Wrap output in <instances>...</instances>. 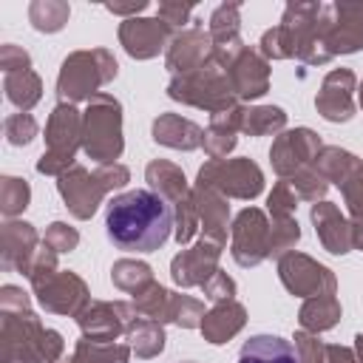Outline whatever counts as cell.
Masks as SVG:
<instances>
[{"label":"cell","mask_w":363,"mask_h":363,"mask_svg":"<svg viewBox=\"0 0 363 363\" xmlns=\"http://www.w3.org/2000/svg\"><path fill=\"white\" fill-rule=\"evenodd\" d=\"M354 91H357V79L349 68L329 71L315 96L318 113L326 122H349L354 116Z\"/></svg>","instance_id":"cell-18"},{"label":"cell","mask_w":363,"mask_h":363,"mask_svg":"<svg viewBox=\"0 0 363 363\" xmlns=\"http://www.w3.org/2000/svg\"><path fill=\"white\" fill-rule=\"evenodd\" d=\"M182 363H196V360H182Z\"/></svg>","instance_id":"cell-59"},{"label":"cell","mask_w":363,"mask_h":363,"mask_svg":"<svg viewBox=\"0 0 363 363\" xmlns=\"http://www.w3.org/2000/svg\"><path fill=\"white\" fill-rule=\"evenodd\" d=\"M150 133H153L156 145H164V147H173V150H184V153L204 145V130L193 119H187L182 113H159L153 119Z\"/></svg>","instance_id":"cell-24"},{"label":"cell","mask_w":363,"mask_h":363,"mask_svg":"<svg viewBox=\"0 0 363 363\" xmlns=\"http://www.w3.org/2000/svg\"><path fill=\"white\" fill-rule=\"evenodd\" d=\"M31 289L40 301V306L51 315H65V318H77L88 303H91V292L88 284L71 272V269H54L37 281H31Z\"/></svg>","instance_id":"cell-11"},{"label":"cell","mask_w":363,"mask_h":363,"mask_svg":"<svg viewBox=\"0 0 363 363\" xmlns=\"http://www.w3.org/2000/svg\"><path fill=\"white\" fill-rule=\"evenodd\" d=\"M343 193V204L349 210V216H363V162L349 173V179L340 184Z\"/></svg>","instance_id":"cell-48"},{"label":"cell","mask_w":363,"mask_h":363,"mask_svg":"<svg viewBox=\"0 0 363 363\" xmlns=\"http://www.w3.org/2000/svg\"><path fill=\"white\" fill-rule=\"evenodd\" d=\"M224 244H216L210 238H199L193 247L182 250L170 261V278L176 286L190 289V286H204L216 272H218V258H221Z\"/></svg>","instance_id":"cell-15"},{"label":"cell","mask_w":363,"mask_h":363,"mask_svg":"<svg viewBox=\"0 0 363 363\" xmlns=\"http://www.w3.org/2000/svg\"><path fill=\"white\" fill-rule=\"evenodd\" d=\"M136 318L139 312L128 301H91L77 315V326L88 340H119L128 335Z\"/></svg>","instance_id":"cell-13"},{"label":"cell","mask_w":363,"mask_h":363,"mask_svg":"<svg viewBox=\"0 0 363 363\" xmlns=\"http://www.w3.org/2000/svg\"><path fill=\"white\" fill-rule=\"evenodd\" d=\"M82 147V111L71 102H57L45 122V150L37 159V173L43 176H62L77 162V150Z\"/></svg>","instance_id":"cell-6"},{"label":"cell","mask_w":363,"mask_h":363,"mask_svg":"<svg viewBox=\"0 0 363 363\" xmlns=\"http://www.w3.org/2000/svg\"><path fill=\"white\" fill-rule=\"evenodd\" d=\"M301 241V227L295 218H281L272 221V238H269V258H284L286 252L295 250V244Z\"/></svg>","instance_id":"cell-43"},{"label":"cell","mask_w":363,"mask_h":363,"mask_svg":"<svg viewBox=\"0 0 363 363\" xmlns=\"http://www.w3.org/2000/svg\"><path fill=\"white\" fill-rule=\"evenodd\" d=\"M20 309H31V298L14 284L0 286V312H20Z\"/></svg>","instance_id":"cell-52"},{"label":"cell","mask_w":363,"mask_h":363,"mask_svg":"<svg viewBox=\"0 0 363 363\" xmlns=\"http://www.w3.org/2000/svg\"><path fill=\"white\" fill-rule=\"evenodd\" d=\"M111 281H113L116 289H122V292H128V295H136V292H142L145 286L153 284V269H150V264H145V261L119 258V261H113V267H111Z\"/></svg>","instance_id":"cell-35"},{"label":"cell","mask_w":363,"mask_h":363,"mask_svg":"<svg viewBox=\"0 0 363 363\" xmlns=\"http://www.w3.org/2000/svg\"><path fill=\"white\" fill-rule=\"evenodd\" d=\"M278 278L284 289L295 298H318V295H335L337 278L329 267L318 264L315 258L303 252H286L278 258Z\"/></svg>","instance_id":"cell-12"},{"label":"cell","mask_w":363,"mask_h":363,"mask_svg":"<svg viewBox=\"0 0 363 363\" xmlns=\"http://www.w3.org/2000/svg\"><path fill=\"white\" fill-rule=\"evenodd\" d=\"M119 74L116 57L108 48H85V51H71L62 65H60V77H57V99L60 102H88L96 94H102L99 88L113 82Z\"/></svg>","instance_id":"cell-3"},{"label":"cell","mask_w":363,"mask_h":363,"mask_svg":"<svg viewBox=\"0 0 363 363\" xmlns=\"http://www.w3.org/2000/svg\"><path fill=\"white\" fill-rule=\"evenodd\" d=\"M68 17H71V9H68V3H62V0H34V3L28 6V20H31V26H34L37 31H43V34L60 31V28L68 23Z\"/></svg>","instance_id":"cell-37"},{"label":"cell","mask_w":363,"mask_h":363,"mask_svg":"<svg viewBox=\"0 0 363 363\" xmlns=\"http://www.w3.org/2000/svg\"><path fill=\"white\" fill-rule=\"evenodd\" d=\"M0 68L3 74H14V71H28L31 68V57L26 48L14 45V43H3L0 45Z\"/></svg>","instance_id":"cell-50"},{"label":"cell","mask_w":363,"mask_h":363,"mask_svg":"<svg viewBox=\"0 0 363 363\" xmlns=\"http://www.w3.org/2000/svg\"><path fill=\"white\" fill-rule=\"evenodd\" d=\"M298 201H301V196L295 193V187L289 184V179H278L275 187H272L269 196H267V213L272 216V221L295 218Z\"/></svg>","instance_id":"cell-40"},{"label":"cell","mask_w":363,"mask_h":363,"mask_svg":"<svg viewBox=\"0 0 363 363\" xmlns=\"http://www.w3.org/2000/svg\"><path fill=\"white\" fill-rule=\"evenodd\" d=\"M43 335L31 309L0 312V363H43Z\"/></svg>","instance_id":"cell-8"},{"label":"cell","mask_w":363,"mask_h":363,"mask_svg":"<svg viewBox=\"0 0 363 363\" xmlns=\"http://www.w3.org/2000/svg\"><path fill=\"white\" fill-rule=\"evenodd\" d=\"M3 133L11 147H26L37 136V119L31 113H11L3 122Z\"/></svg>","instance_id":"cell-45"},{"label":"cell","mask_w":363,"mask_h":363,"mask_svg":"<svg viewBox=\"0 0 363 363\" xmlns=\"http://www.w3.org/2000/svg\"><path fill=\"white\" fill-rule=\"evenodd\" d=\"M167 96L176 99V102H182V105L201 108V111H207L210 116L241 105L238 96H235V91H233V82H230L227 71H224L216 60L207 62V65H201L199 71L170 77V82H167Z\"/></svg>","instance_id":"cell-5"},{"label":"cell","mask_w":363,"mask_h":363,"mask_svg":"<svg viewBox=\"0 0 363 363\" xmlns=\"http://www.w3.org/2000/svg\"><path fill=\"white\" fill-rule=\"evenodd\" d=\"M323 150L320 136L312 128H292V130H281L269 147V162L272 170L278 173V179H289L298 170L315 164L318 153Z\"/></svg>","instance_id":"cell-14"},{"label":"cell","mask_w":363,"mask_h":363,"mask_svg":"<svg viewBox=\"0 0 363 363\" xmlns=\"http://www.w3.org/2000/svg\"><path fill=\"white\" fill-rule=\"evenodd\" d=\"M238 363H298V352L292 340L278 335H252L241 346Z\"/></svg>","instance_id":"cell-28"},{"label":"cell","mask_w":363,"mask_h":363,"mask_svg":"<svg viewBox=\"0 0 363 363\" xmlns=\"http://www.w3.org/2000/svg\"><path fill=\"white\" fill-rule=\"evenodd\" d=\"M204 298L213 301V303H224V301H235V281L227 275V272H216L204 286H201Z\"/></svg>","instance_id":"cell-49"},{"label":"cell","mask_w":363,"mask_h":363,"mask_svg":"<svg viewBox=\"0 0 363 363\" xmlns=\"http://www.w3.org/2000/svg\"><path fill=\"white\" fill-rule=\"evenodd\" d=\"M74 354L82 360V363H128L133 349L130 343H122V340H77V349Z\"/></svg>","instance_id":"cell-36"},{"label":"cell","mask_w":363,"mask_h":363,"mask_svg":"<svg viewBox=\"0 0 363 363\" xmlns=\"http://www.w3.org/2000/svg\"><path fill=\"white\" fill-rule=\"evenodd\" d=\"M326 363H360V357L354 349L332 343V346H326Z\"/></svg>","instance_id":"cell-53"},{"label":"cell","mask_w":363,"mask_h":363,"mask_svg":"<svg viewBox=\"0 0 363 363\" xmlns=\"http://www.w3.org/2000/svg\"><path fill=\"white\" fill-rule=\"evenodd\" d=\"M43 244L51 247L57 255L60 252H71L79 244V233L71 224H65V221H51L48 230H45V235H43Z\"/></svg>","instance_id":"cell-46"},{"label":"cell","mask_w":363,"mask_h":363,"mask_svg":"<svg viewBox=\"0 0 363 363\" xmlns=\"http://www.w3.org/2000/svg\"><path fill=\"white\" fill-rule=\"evenodd\" d=\"M204 303L199 298H190V295H179L173 298V315H170V323L182 326V329H199L201 320H204Z\"/></svg>","instance_id":"cell-44"},{"label":"cell","mask_w":363,"mask_h":363,"mask_svg":"<svg viewBox=\"0 0 363 363\" xmlns=\"http://www.w3.org/2000/svg\"><path fill=\"white\" fill-rule=\"evenodd\" d=\"M128 343H130V349H133V354L139 357V360H150V357H156V354H162L164 352V326L159 323V320H147V318H136L133 320V326L128 329Z\"/></svg>","instance_id":"cell-31"},{"label":"cell","mask_w":363,"mask_h":363,"mask_svg":"<svg viewBox=\"0 0 363 363\" xmlns=\"http://www.w3.org/2000/svg\"><path fill=\"white\" fill-rule=\"evenodd\" d=\"M241 119H244V105H235L230 111L210 116V128L204 130V145H201L210 159H227V153L238 142Z\"/></svg>","instance_id":"cell-26"},{"label":"cell","mask_w":363,"mask_h":363,"mask_svg":"<svg viewBox=\"0 0 363 363\" xmlns=\"http://www.w3.org/2000/svg\"><path fill=\"white\" fill-rule=\"evenodd\" d=\"M320 43L329 60L363 51V3H323Z\"/></svg>","instance_id":"cell-9"},{"label":"cell","mask_w":363,"mask_h":363,"mask_svg":"<svg viewBox=\"0 0 363 363\" xmlns=\"http://www.w3.org/2000/svg\"><path fill=\"white\" fill-rule=\"evenodd\" d=\"M31 201V187L26 179H17V176H3L0 179V213L6 218H14L20 216Z\"/></svg>","instance_id":"cell-38"},{"label":"cell","mask_w":363,"mask_h":363,"mask_svg":"<svg viewBox=\"0 0 363 363\" xmlns=\"http://www.w3.org/2000/svg\"><path fill=\"white\" fill-rule=\"evenodd\" d=\"M130 182V170L125 164H102L96 167L94 173L82 164H74L71 170H65L60 179H57V190L68 207V213L79 221H88L96 207L102 204V199L111 193V190H119Z\"/></svg>","instance_id":"cell-2"},{"label":"cell","mask_w":363,"mask_h":363,"mask_svg":"<svg viewBox=\"0 0 363 363\" xmlns=\"http://www.w3.org/2000/svg\"><path fill=\"white\" fill-rule=\"evenodd\" d=\"M292 340H295L292 346L298 352V363H326V343L318 340V335L298 329Z\"/></svg>","instance_id":"cell-47"},{"label":"cell","mask_w":363,"mask_h":363,"mask_svg":"<svg viewBox=\"0 0 363 363\" xmlns=\"http://www.w3.org/2000/svg\"><path fill=\"white\" fill-rule=\"evenodd\" d=\"M105 9H108L111 14H122L125 20H130V17H136L139 11L147 9V0H133V3H105Z\"/></svg>","instance_id":"cell-54"},{"label":"cell","mask_w":363,"mask_h":363,"mask_svg":"<svg viewBox=\"0 0 363 363\" xmlns=\"http://www.w3.org/2000/svg\"><path fill=\"white\" fill-rule=\"evenodd\" d=\"M357 164H360V159H357L354 153L337 147V145H323V150H320L318 159H315V170H318L329 184H337V187L349 179V173H352Z\"/></svg>","instance_id":"cell-32"},{"label":"cell","mask_w":363,"mask_h":363,"mask_svg":"<svg viewBox=\"0 0 363 363\" xmlns=\"http://www.w3.org/2000/svg\"><path fill=\"white\" fill-rule=\"evenodd\" d=\"M40 244L43 241H40L34 224L17 221V218H6V224L0 227V264H3V269L28 275Z\"/></svg>","instance_id":"cell-19"},{"label":"cell","mask_w":363,"mask_h":363,"mask_svg":"<svg viewBox=\"0 0 363 363\" xmlns=\"http://www.w3.org/2000/svg\"><path fill=\"white\" fill-rule=\"evenodd\" d=\"M108 241L122 252H153L173 233V204L153 190H128L105 204Z\"/></svg>","instance_id":"cell-1"},{"label":"cell","mask_w":363,"mask_h":363,"mask_svg":"<svg viewBox=\"0 0 363 363\" xmlns=\"http://www.w3.org/2000/svg\"><path fill=\"white\" fill-rule=\"evenodd\" d=\"M173 28L159 17H130L119 23V43L133 60H153L159 51H167Z\"/></svg>","instance_id":"cell-16"},{"label":"cell","mask_w":363,"mask_h":363,"mask_svg":"<svg viewBox=\"0 0 363 363\" xmlns=\"http://www.w3.org/2000/svg\"><path fill=\"white\" fill-rule=\"evenodd\" d=\"M272 224L264 210L244 207L230 224V255L238 267H258L269 258Z\"/></svg>","instance_id":"cell-10"},{"label":"cell","mask_w":363,"mask_h":363,"mask_svg":"<svg viewBox=\"0 0 363 363\" xmlns=\"http://www.w3.org/2000/svg\"><path fill=\"white\" fill-rule=\"evenodd\" d=\"M289 184L295 187V193L301 196V201H312V204L323 201V196L329 190V182L315 170V164H309V167L298 170L295 176H289Z\"/></svg>","instance_id":"cell-42"},{"label":"cell","mask_w":363,"mask_h":363,"mask_svg":"<svg viewBox=\"0 0 363 363\" xmlns=\"http://www.w3.org/2000/svg\"><path fill=\"white\" fill-rule=\"evenodd\" d=\"M3 91H6V99L20 113H28L43 99V79L31 68L28 71H14V74H6L3 77Z\"/></svg>","instance_id":"cell-30"},{"label":"cell","mask_w":363,"mask_h":363,"mask_svg":"<svg viewBox=\"0 0 363 363\" xmlns=\"http://www.w3.org/2000/svg\"><path fill=\"white\" fill-rule=\"evenodd\" d=\"M193 14V3H159L156 9V17L162 23H167L173 31H182V26L190 20Z\"/></svg>","instance_id":"cell-51"},{"label":"cell","mask_w":363,"mask_h":363,"mask_svg":"<svg viewBox=\"0 0 363 363\" xmlns=\"http://www.w3.org/2000/svg\"><path fill=\"white\" fill-rule=\"evenodd\" d=\"M354 352H357V357H360V363H363V332L354 337Z\"/></svg>","instance_id":"cell-56"},{"label":"cell","mask_w":363,"mask_h":363,"mask_svg":"<svg viewBox=\"0 0 363 363\" xmlns=\"http://www.w3.org/2000/svg\"><path fill=\"white\" fill-rule=\"evenodd\" d=\"M199 184H207L218 190L227 199H244L252 201L255 196L264 193V173L250 156H235V159H210L199 170Z\"/></svg>","instance_id":"cell-7"},{"label":"cell","mask_w":363,"mask_h":363,"mask_svg":"<svg viewBox=\"0 0 363 363\" xmlns=\"http://www.w3.org/2000/svg\"><path fill=\"white\" fill-rule=\"evenodd\" d=\"M258 54H261L267 62H269V60H289V57H295V43H292L289 31L278 23V26H272L269 31L261 34Z\"/></svg>","instance_id":"cell-41"},{"label":"cell","mask_w":363,"mask_h":363,"mask_svg":"<svg viewBox=\"0 0 363 363\" xmlns=\"http://www.w3.org/2000/svg\"><path fill=\"white\" fill-rule=\"evenodd\" d=\"M286 128V113L278 105H255V108H244V119H241V133L247 136H278Z\"/></svg>","instance_id":"cell-33"},{"label":"cell","mask_w":363,"mask_h":363,"mask_svg":"<svg viewBox=\"0 0 363 363\" xmlns=\"http://www.w3.org/2000/svg\"><path fill=\"white\" fill-rule=\"evenodd\" d=\"M82 150L102 167L116 164L125 150L122 139V102L111 94H96L82 111Z\"/></svg>","instance_id":"cell-4"},{"label":"cell","mask_w":363,"mask_h":363,"mask_svg":"<svg viewBox=\"0 0 363 363\" xmlns=\"http://www.w3.org/2000/svg\"><path fill=\"white\" fill-rule=\"evenodd\" d=\"M241 3H221L210 14V40H213V60L227 71L230 62L241 54L244 40H241Z\"/></svg>","instance_id":"cell-20"},{"label":"cell","mask_w":363,"mask_h":363,"mask_svg":"<svg viewBox=\"0 0 363 363\" xmlns=\"http://www.w3.org/2000/svg\"><path fill=\"white\" fill-rule=\"evenodd\" d=\"M173 298H176V292H170V289H164L162 284L153 281L150 286H145L142 292L133 295V306H136V312H139L142 318H147V320L170 323V315H173Z\"/></svg>","instance_id":"cell-34"},{"label":"cell","mask_w":363,"mask_h":363,"mask_svg":"<svg viewBox=\"0 0 363 363\" xmlns=\"http://www.w3.org/2000/svg\"><path fill=\"white\" fill-rule=\"evenodd\" d=\"M145 182L150 184V190L156 196H162L164 201L176 204L182 201L187 193H190V184H187V176L179 164L167 162V159H153L147 167H145Z\"/></svg>","instance_id":"cell-27"},{"label":"cell","mask_w":363,"mask_h":363,"mask_svg":"<svg viewBox=\"0 0 363 363\" xmlns=\"http://www.w3.org/2000/svg\"><path fill=\"white\" fill-rule=\"evenodd\" d=\"M227 77L233 82V91H235L238 102L261 99L269 91V62L250 45H244L241 54L230 62Z\"/></svg>","instance_id":"cell-21"},{"label":"cell","mask_w":363,"mask_h":363,"mask_svg":"<svg viewBox=\"0 0 363 363\" xmlns=\"http://www.w3.org/2000/svg\"><path fill=\"white\" fill-rule=\"evenodd\" d=\"M357 102H360V108H363V82H360V88H357Z\"/></svg>","instance_id":"cell-58"},{"label":"cell","mask_w":363,"mask_h":363,"mask_svg":"<svg viewBox=\"0 0 363 363\" xmlns=\"http://www.w3.org/2000/svg\"><path fill=\"white\" fill-rule=\"evenodd\" d=\"M57 363H82L77 354H71V357H62V360H57Z\"/></svg>","instance_id":"cell-57"},{"label":"cell","mask_w":363,"mask_h":363,"mask_svg":"<svg viewBox=\"0 0 363 363\" xmlns=\"http://www.w3.org/2000/svg\"><path fill=\"white\" fill-rule=\"evenodd\" d=\"M201 230V221H199V210H196V201L193 196L187 193L182 201L173 204V235L179 244H190L196 238V233Z\"/></svg>","instance_id":"cell-39"},{"label":"cell","mask_w":363,"mask_h":363,"mask_svg":"<svg viewBox=\"0 0 363 363\" xmlns=\"http://www.w3.org/2000/svg\"><path fill=\"white\" fill-rule=\"evenodd\" d=\"M244 326H247V309H244V303H238V301H224V303H216V306L204 315V320H201L199 329H201V335H204L207 343L221 346V343L233 340Z\"/></svg>","instance_id":"cell-25"},{"label":"cell","mask_w":363,"mask_h":363,"mask_svg":"<svg viewBox=\"0 0 363 363\" xmlns=\"http://www.w3.org/2000/svg\"><path fill=\"white\" fill-rule=\"evenodd\" d=\"M207 62H213V40H210V34L201 31V26L182 28L173 34V40L164 51V68L173 77L199 71Z\"/></svg>","instance_id":"cell-17"},{"label":"cell","mask_w":363,"mask_h":363,"mask_svg":"<svg viewBox=\"0 0 363 363\" xmlns=\"http://www.w3.org/2000/svg\"><path fill=\"white\" fill-rule=\"evenodd\" d=\"M309 218H312L315 233H318V241H320V247H323L326 252H332V255H346V252L352 250V224H349V218L340 213L337 204H332V201L323 199V201L312 204Z\"/></svg>","instance_id":"cell-22"},{"label":"cell","mask_w":363,"mask_h":363,"mask_svg":"<svg viewBox=\"0 0 363 363\" xmlns=\"http://www.w3.org/2000/svg\"><path fill=\"white\" fill-rule=\"evenodd\" d=\"M349 224H352V250L363 252V216H354Z\"/></svg>","instance_id":"cell-55"},{"label":"cell","mask_w":363,"mask_h":363,"mask_svg":"<svg viewBox=\"0 0 363 363\" xmlns=\"http://www.w3.org/2000/svg\"><path fill=\"white\" fill-rule=\"evenodd\" d=\"M190 196L196 201L199 210V221H201V235L216 241V244H227V230H230V204L227 196H221L218 190L207 187V184H193Z\"/></svg>","instance_id":"cell-23"},{"label":"cell","mask_w":363,"mask_h":363,"mask_svg":"<svg viewBox=\"0 0 363 363\" xmlns=\"http://www.w3.org/2000/svg\"><path fill=\"white\" fill-rule=\"evenodd\" d=\"M343 309H340V301L335 295H318V298H306L301 312H298V323L303 332H312V335H320V332H329L337 326Z\"/></svg>","instance_id":"cell-29"}]
</instances>
